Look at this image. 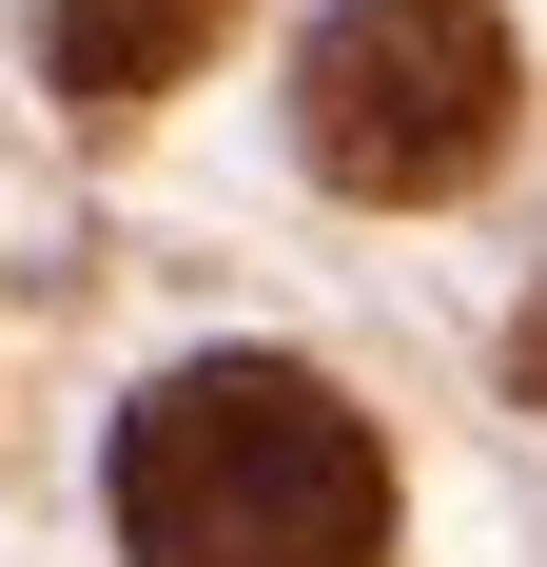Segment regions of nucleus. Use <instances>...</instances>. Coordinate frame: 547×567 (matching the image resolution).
I'll return each mask as SVG.
<instances>
[{
    "label": "nucleus",
    "mask_w": 547,
    "mask_h": 567,
    "mask_svg": "<svg viewBox=\"0 0 547 567\" xmlns=\"http://www.w3.org/2000/svg\"><path fill=\"white\" fill-rule=\"evenodd\" d=\"M216 40H235V0H40V59H59V99H79V117L176 99Z\"/></svg>",
    "instance_id": "obj_3"
},
{
    "label": "nucleus",
    "mask_w": 547,
    "mask_h": 567,
    "mask_svg": "<svg viewBox=\"0 0 547 567\" xmlns=\"http://www.w3.org/2000/svg\"><path fill=\"white\" fill-rule=\"evenodd\" d=\"M528 117V59H508L489 0H332L313 59H293V137H313L332 196H469Z\"/></svg>",
    "instance_id": "obj_2"
},
{
    "label": "nucleus",
    "mask_w": 547,
    "mask_h": 567,
    "mask_svg": "<svg viewBox=\"0 0 547 567\" xmlns=\"http://www.w3.org/2000/svg\"><path fill=\"white\" fill-rule=\"evenodd\" d=\"M528 392H547V313H528Z\"/></svg>",
    "instance_id": "obj_4"
},
{
    "label": "nucleus",
    "mask_w": 547,
    "mask_h": 567,
    "mask_svg": "<svg viewBox=\"0 0 547 567\" xmlns=\"http://www.w3.org/2000/svg\"><path fill=\"white\" fill-rule=\"evenodd\" d=\"M117 548L137 567H391V451L293 352H196L117 411Z\"/></svg>",
    "instance_id": "obj_1"
}]
</instances>
